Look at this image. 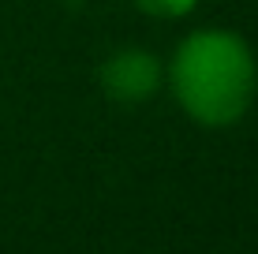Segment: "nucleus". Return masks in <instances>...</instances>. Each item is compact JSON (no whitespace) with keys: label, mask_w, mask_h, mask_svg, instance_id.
<instances>
[{"label":"nucleus","mask_w":258,"mask_h":254,"mask_svg":"<svg viewBox=\"0 0 258 254\" xmlns=\"http://www.w3.org/2000/svg\"><path fill=\"white\" fill-rule=\"evenodd\" d=\"M165 86L191 124L210 131L232 127L258 98V56L243 34L199 26L176 41L165 64Z\"/></svg>","instance_id":"f257e3e1"},{"label":"nucleus","mask_w":258,"mask_h":254,"mask_svg":"<svg viewBox=\"0 0 258 254\" xmlns=\"http://www.w3.org/2000/svg\"><path fill=\"white\" fill-rule=\"evenodd\" d=\"M97 86L112 105H146L165 86V60L142 45H120L101 60Z\"/></svg>","instance_id":"f03ea898"},{"label":"nucleus","mask_w":258,"mask_h":254,"mask_svg":"<svg viewBox=\"0 0 258 254\" xmlns=\"http://www.w3.org/2000/svg\"><path fill=\"white\" fill-rule=\"evenodd\" d=\"M135 8L146 19H161V23H176L199 12V0H135Z\"/></svg>","instance_id":"7ed1b4c3"}]
</instances>
